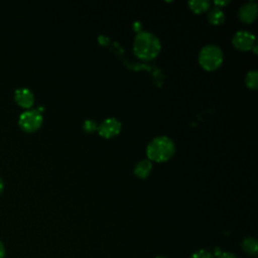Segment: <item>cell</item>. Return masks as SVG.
Instances as JSON below:
<instances>
[{
	"instance_id": "cell-1",
	"label": "cell",
	"mask_w": 258,
	"mask_h": 258,
	"mask_svg": "<svg viewBox=\"0 0 258 258\" xmlns=\"http://www.w3.org/2000/svg\"><path fill=\"white\" fill-rule=\"evenodd\" d=\"M161 45L159 39L152 33L142 31L139 32L133 43L135 55L144 60L153 59L160 51Z\"/></svg>"
},
{
	"instance_id": "cell-2",
	"label": "cell",
	"mask_w": 258,
	"mask_h": 258,
	"mask_svg": "<svg viewBox=\"0 0 258 258\" xmlns=\"http://www.w3.org/2000/svg\"><path fill=\"white\" fill-rule=\"evenodd\" d=\"M175 147L171 139L166 136H159L154 138L147 146L146 152L150 160L156 162H163L168 160L174 153Z\"/></svg>"
},
{
	"instance_id": "cell-3",
	"label": "cell",
	"mask_w": 258,
	"mask_h": 258,
	"mask_svg": "<svg viewBox=\"0 0 258 258\" xmlns=\"http://www.w3.org/2000/svg\"><path fill=\"white\" fill-rule=\"evenodd\" d=\"M199 62L207 71L218 69L223 62V52L215 44H209L202 48L199 54Z\"/></svg>"
},
{
	"instance_id": "cell-4",
	"label": "cell",
	"mask_w": 258,
	"mask_h": 258,
	"mask_svg": "<svg viewBox=\"0 0 258 258\" xmlns=\"http://www.w3.org/2000/svg\"><path fill=\"white\" fill-rule=\"evenodd\" d=\"M18 122L24 131L33 132L42 124L41 112H39L37 109H28L21 113Z\"/></svg>"
},
{
	"instance_id": "cell-5",
	"label": "cell",
	"mask_w": 258,
	"mask_h": 258,
	"mask_svg": "<svg viewBox=\"0 0 258 258\" xmlns=\"http://www.w3.org/2000/svg\"><path fill=\"white\" fill-rule=\"evenodd\" d=\"M255 43V36L245 30L238 31L234 37H233V44L234 46L242 51H247L250 50Z\"/></svg>"
},
{
	"instance_id": "cell-6",
	"label": "cell",
	"mask_w": 258,
	"mask_h": 258,
	"mask_svg": "<svg viewBox=\"0 0 258 258\" xmlns=\"http://www.w3.org/2000/svg\"><path fill=\"white\" fill-rule=\"evenodd\" d=\"M121 130V123L116 118H108L98 126L99 134L104 138L116 136Z\"/></svg>"
},
{
	"instance_id": "cell-7",
	"label": "cell",
	"mask_w": 258,
	"mask_h": 258,
	"mask_svg": "<svg viewBox=\"0 0 258 258\" xmlns=\"http://www.w3.org/2000/svg\"><path fill=\"white\" fill-rule=\"evenodd\" d=\"M14 99L18 105L30 108L34 103V95L28 88H18L14 92Z\"/></svg>"
},
{
	"instance_id": "cell-8",
	"label": "cell",
	"mask_w": 258,
	"mask_h": 258,
	"mask_svg": "<svg viewBox=\"0 0 258 258\" xmlns=\"http://www.w3.org/2000/svg\"><path fill=\"white\" fill-rule=\"evenodd\" d=\"M239 18L245 23H251L257 16V4L255 2H247L241 6L238 12Z\"/></svg>"
},
{
	"instance_id": "cell-9",
	"label": "cell",
	"mask_w": 258,
	"mask_h": 258,
	"mask_svg": "<svg viewBox=\"0 0 258 258\" xmlns=\"http://www.w3.org/2000/svg\"><path fill=\"white\" fill-rule=\"evenodd\" d=\"M152 169V164L149 160H141L135 165L134 173L136 176L140 178H145L149 175Z\"/></svg>"
},
{
	"instance_id": "cell-10",
	"label": "cell",
	"mask_w": 258,
	"mask_h": 258,
	"mask_svg": "<svg viewBox=\"0 0 258 258\" xmlns=\"http://www.w3.org/2000/svg\"><path fill=\"white\" fill-rule=\"evenodd\" d=\"M208 19L213 25H220L225 20V13L221 7H214L208 13Z\"/></svg>"
},
{
	"instance_id": "cell-11",
	"label": "cell",
	"mask_w": 258,
	"mask_h": 258,
	"mask_svg": "<svg viewBox=\"0 0 258 258\" xmlns=\"http://www.w3.org/2000/svg\"><path fill=\"white\" fill-rule=\"evenodd\" d=\"M210 2L207 0H191L188 1V7L195 13H203L210 8Z\"/></svg>"
},
{
	"instance_id": "cell-12",
	"label": "cell",
	"mask_w": 258,
	"mask_h": 258,
	"mask_svg": "<svg viewBox=\"0 0 258 258\" xmlns=\"http://www.w3.org/2000/svg\"><path fill=\"white\" fill-rule=\"evenodd\" d=\"M245 84L249 89L256 90L258 87V73L256 71L249 72L245 77Z\"/></svg>"
},
{
	"instance_id": "cell-13",
	"label": "cell",
	"mask_w": 258,
	"mask_h": 258,
	"mask_svg": "<svg viewBox=\"0 0 258 258\" xmlns=\"http://www.w3.org/2000/svg\"><path fill=\"white\" fill-rule=\"evenodd\" d=\"M242 247L247 253L251 255H255L257 252V242L254 238H246L242 242Z\"/></svg>"
},
{
	"instance_id": "cell-14",
	"label": "cell",
	"mask_w": 258,
	"mask_h": 258,
	"mask_svg": "<svg viewBox=\"0 0 258 258\" xmlns=\"http://www.w3.org/2000/svg\"><path fill=\"white\" fill-rule=\"evenodd\" d=\"M83 129L87 133H93L96 130H98V125L93 120H86L83 124Z\"/></svg>"
},
{
	"instance_id": "cell-15",
	"label": "cell",
	"mask_w": 258,
	"mask_h": 258,
	"mask_svg": "<svg viewBox=\"0 0 258 258\" xmlns=\"http://www.w3.org/2000/svg\"><path fill=\"white\" fill-rule=\"evenodd\" d=\"M190 258H213L212 254L207 250H199L195 252Z\"/></svg>"
},
{
	"instance_id": "cell-16",
	"label": "cell",
	"mask_w": 258,
	"mask_h": 258,
	"mask_svg": "<svg viewBox=\"0 0 258 258\" xmlns=\"http://www.w3.org/2000/svg\"><path fill=\"white\" fill-rule=\"evenodd\" d=\"M219 258H237V257L232 253H221Z\"/></svg>"
},
{
	"instance_id": "cell-17",
	"label": "cell",
	"mask_w": 258,
	"mask_h": 258,
	"mask_svg": "<svg viewBox=\"0 0 258 258\" xmlns=\"http://www.w3.org/2000/svg\"><path fill=\"white\" fill-rule=\"evenodd\" d=\"M4 256H5V248L2 242L0 241V258H4Z\"/></svg>"
},
{
	"instance_id": "cell-18",
	"label": "cell",
	"mask_w": 258,
	"mask_h": 258,
	"mask_svg": "<svg viewBox=\"0 0 258 258\" xmlns=\"http://www.w3.org/2000/svg\"><path fill=\"white\" fill-rule=\"evenodd\" d=\"M228 3L229 1H215V4L218 5V7H220V5H226Z\"/></svg>"
},
{
	"instance_id": "cell-19",
	"label": "cell",
	"mask_w": 258,
	"mask_h": 258,
	"mask_svg": "<svg viewBox=\"0 0 258 258\" xmlns=\"http://www.w3.org/2000/svg\"><path fill=\"white\" fill-rule=\"evenodd\" d=\"M3 186H4V182H3V179H2V178H1V176H0V191L2 190Z\"/></svg>"
},
{
	"instance_id": "cell-20",
	"label": "cell",
	"mask_w": 258,
	"mask_h": 258,
	"mask_svg": "<svg viewBox=\"0 0 258 258\" xmlns=\"http://www.w3.org/2000/svg\"><path fill=\"white\" fill-rule=\"evenodd\" d=\"M155 258H166V257H164V256H157V257H155Z\"/></svg>"
}]
</instances>
